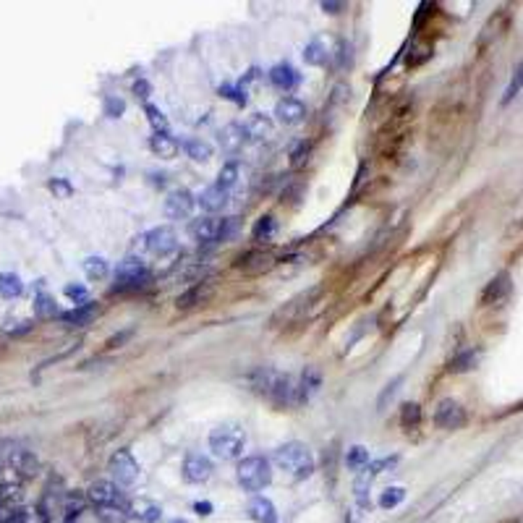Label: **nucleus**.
Returning <instances> with one entry per match:
<instances>
[{
  "label": "nucleus",
  "instance_id": "1",
  "mask_svg": "<svg viewBox=\"0 0 523 523\" xmlns=\"http://www.w3.org/2000/svg\"><path fill=\"white\" fill-rule=\"evenodd\" d=\"M249 382L262 398H267V401H270L273 405H277V408L296 405V382L291 374L262 367V369L251 371Z\"/></svg>",
  "mask_w": 523,
  "mask_h": 523
},
{
  "label": "nucleus",
  "instance_id": "2",
  "mask_svg": "<svg viewBox=\"0 0 523 523\" xmlns=\"http://www.w3.org/2000/svg\"><path fill=\"white\" fill-rule=\"evenodd\" d=\"M275 466L280 471H285L288 476L293 479H309L316 469V460L312 456L309 445L298 442V440H291L275 450Z\"/></svg>",
  "mask_w": 523,
  "mask_h": 523
},
{
  "label": "nucleus",
  "instance_id": "3",
  "mask_svg": "<svg viewBox=\"0 0 523 523\" xmlns=\"http://www.w3.org/2000/svg\"><path fill=\"white\" fill-rule=\"evenodd\" d=\"M246 447V435L239 424H220L209 432V450L220 460H236Z\"/></svg>",
  "mask_w": 523,
  "mask_h": 523
},
{
  "label": "nucleus",
  "instance_id": "4",
  "mask_svg": "<svg viewBox=\"0 0 523 523\" xmlns=\"http://www.w3.org/2000/svg\"><path fill=\"white\" fill-rule=\"evenodd\" d=\"M273 481V466L264 456H249L239 463V484L246 492H259L270 487Z\"/></svg>",
  "mask_w": 523,
  "mask_h": 523
},
{
  "label": "nucleus",
  "instance_id": "5",
  "mask_svg": "<svg viewBox=\"0 0 523 523\" xmlns=\"http://www.w3.org/2000/svg\"><path fill=\"white\" fill-rule=\"evenodd\" d=\"M115 280H118L115 291H139V288H144L152 280V275H150V270H147V264L142 259L129 257V259H123L118 264Z\"/></svg>",
  "mask_w": 523,
  "mask_h": 523
},
{
  "label": "nucleus",
  "instance_id": "6",
  "mask_svg": "<svg viewBox=\"0 0 523 523\" xmlns=\"http://www.w3.org/2000/svg\"><path fill=\"white\" fill-rule=\"evenodd\" d=\"M322 293V288L319 285H314V288H309V291H304V293H298L296 298H291L285 306H280L277 312H275L273 316V325H293V322H298L301 316L314 306L316 296Z\"/></svg>",
  "mask_w": 523,
  "mask_h": 523
},
{
  "label": "nucleus",
  "instance_id": "7",
  "mask_svg": "<svg viewBox=\"0 0 523 523\" xmlns=\"http://www.w3.org/2000/svg\"><path fill=\"white\" fill-rule=\"evenodd\" d=\"M230 230H233V220L220 218H202L188 225V233L196 243H215V241L228 239Z\"/></svg>",
  "mask_w": 523,
  "mask_h": 523
},
{
  "label": "nucleus",
  "instance_id": "8",
  "mask_svg": "<svg viewBox=\"0 0 523 523\" xmlns=\"http://www.w3.org/2000/svg\"><path fill=\"white\" fill-rule=\"evenodd\" d=\"M87 500L99 510H123L129 505L123 492L118 490V484H113V481H95L87 490Z\"/></svg>",
  "mask_w": 523,
  "mask_h": 523
},
{
  "label": "nucleus",
  "instance_id": "9",
  "mask_svg": "<svg viewBox=\"0 0 523 523\" xmlns=\"http://www.w3.org/2000/svg\"><path fill=\"white\" fill-rule=\"evenodd\" d=\"M108 471L118 487H134L136 479H139V463L134 460V456H131L129 450L113 453L108 463Z\"/></svg>",
  "mask_w": 523,
  "mask_h": 523
},
{
  "label": "nucleus",
  "instance_id": "10",
  "mask_svg": "<svg viewBox=\"0 0 523 523\" xmlns=\"http://www.w3.org/2000/svg\"><path fill=\"white\" fill-rule=\"evenodd\" d=\"M144 249L154 254V257H170L175 249H178V236L170 225H160V228H152L150 233H144Z\"/></svg>",
  "mask_w": 523,
  "mask_h": 523
},
{
  "label": "nucleus",
  "instance_id": "11",
  "mask_svg": "<svg viewBox=\"0 0 523 523\" xmlns=\"http://www.w3.org/2000/svg\"><path fill=\"white\" fill-rule=\"evenodd\" d=\"M275 264H277V259H275L273 251H267V249L243 251L239 257V262H236V267H239L243 275H264V273H270Z\"/></svg>",
  "mask_w": 523,
  "mask_h": 523
},
{
  "label": "nucleus",
  "instance_id": "12",
  "mask_svg": "<svg viewBox=\"0 0 523 523\" xmlns=\"http://www.w3.org/2000/svg\"><path fill=\"white\" fill-rule=\"evenodd\" d=\"M435 424L440 426V429H460V426L466 424V411H463V405L458 403V401H453V398L440 401L435 411Z\"/></svg>",
  "mask_w": 523,
  "mask_h": 523
},
{
  "label": "nucleus",
  "instance_id": "13",
  "mask_svg": "<svg viewBox=\"0 0 523 523\" xmlns=\"http://www.w3.org/2000/svg\"><path fill=\"white\" fill-rule=\"evenodd\" d=\"M194 204L196 199L191 196L188 188H175V191H170V194L165 196V215L170 220H186L191 218Z\"/></svg>",
  "mask_w": 523,
  "mask_h": 523
},
{
  "label": "nucleus",
  "instance_id": "14",
  "mask_svg": "<svg viewBox=\"0 0 523 523\" xmlns=\"http://www.w3.org/2000/svg\"><path fill=\"white\" fill-rule=\"evenodd\" d=\"M510 291H513L510 275L508 273L494 275L490 283L484 285V291H481V296H479V304L481 306H500L502 301L510 296Z\"/></svg>",
  "mask_w": 523,
  "mask_h": 523
},
{
  "label": "nucleus",
  "instance_id": "15",
  "mask_svg": "<svg viewBox=\"0 0 523 523\" xmlns=\"http://www.w3.org/2000/svg\"><path fill=\"white\" fill-rule=\"evenodd\" d=\"M212 476V460L199 453H188L184 460V479L188 484H202Z\"/></svg>",
  "mask_w": 523,
  "mask_h": 523
},
{
  "label": "nucleus",
  "instance_id": "16",
  "mask_svg": "<svg viewBox=\"0 0 523 523\" xmlns=\"http://www.w3.org/2000/svg\"><path fill=\"white\" fill-rule=\"evenodd\" d=\"M126 515L139 523H157L163 518V508L154 500L139 497V500H131L129 505H126Z\"/></svg>",
  "mask_w": 523,
  "mask_h": 523
},
{
  "label": "nucleus",
  "instance_id": "17",
  "mask_svg": "<svg viewBox=\"0 0 523 523\" xmlns=\"http://www.w3.org/2000/svg\"><path fill=\"white\" fill-rule=\"evenodd\" d=\"M243 129V136L249 139V142H264V139H270L275 131V123L270 115H262V113H254V115H249L246 118V123L241 126Z\"/></svg>",
  "mask_w": 523,
  "mask_h": 523
},
{
  "label": "nucleus",
  "instance_id": "18",
  "mask_svg": "<svg viewBox=\"0 0 523 523\" xmlns=\"http://www.w3.org/2000/svg\"><path fill=\"white\" fill-rule=\"evenodd\" d=\"M319 385H322V371L316 369V367H306V369L301 371L298 382H296V405L306 403V401L319 390Z\"/></svg>",
  "mask_w": 523,
  "mask_h": 523
},
{
  "label": "nucleus",
  "instance_id": "19",
  "mask_svg": "<svg viewBox=\"0 0 523 523\" xmlns=\"http://www.w3.org/2000/svg\"><path fill=\"white\" fill-rule=\"evenodd\" d=\"M306 115V108L301 99H293V97H285L280 99L277 105H275V118L280 120L283 126H296V123H301Z\"/></svg>",
  "mask_w": 523,
  "mask_h": 523
},
{
  "label": "nucleus",
  "instance_id": "20",
  "mask_svg": "<svg viewBox=\"0 0 523 523\" xmlns=\"http://www.w3.org/2000/svg\"><path fill=\"white\" fill-rule=\"evenodd\" d=\"M270 81H273L275 89H280V92H291V89L298 87V71H296L293 65L288 63H277L270 68Z\"/></svg>",
  "mask_w": 523,
  "mask_h": 523
},
{
  "label": "nucleus",
  "instance_id": "21",
  "mask_svg": "<svg viewBox=\"0 0 523 523\" xmlns=\"http://www.w3.org/2000/svg\"><path fill=\"white\" fill-rule=\"evenodd\" d=\"M209 296H212V283H194L186 293H181L178 298H175V306L178 309H191V306H199L204 304V301H209Z\"/></svg>",
  "mask_w": 523,
  "mask_h": 523
},
{
  "label": "nucleus",
  "instance_id": "22",
  "mask_svg": "<svg viewBox=\"0 0 523 523\" xmlns=\"http://www.w3.org/2000/svg\"><path fill=\"white\" fill-rule=\"evenodd\" d=\"M332 53H335V50L330 47V40H327V37H314V40L304 47V61L309 65H325Z\"/></svg>",
  "mask_w": 523,
  "mask_h": 523
},
{
  "label": "nucleus",
  "instance_id": "23",
  "mask_svg": "<svg viewBox=\"0 0 523 523\" xmlns=\"http://www.w3.org/2000/svg\"><path fill=\"white\" fill-rule=\"evenodd\" d=\"M196 202L202 204V209H207V212H220V209L228 204V191L215 184V186H209V188H204Z\"/></svg>",
  "mask_w": 523,
  "mask_h": 523
},
{
  "label": "nucleus",
  "instance_id": "24",
  "mask_svg": "<svg viewBox=\"0 0 523 523\" xmlns=\"http://www.w3.org/2000/svg\"><path fill=\"white\" fill-rule=\"evenodd\" d=\"M249 515L257 523H277V510L267 497H254L249 505Z\"/></svg>",
  "mask_w": 523,
  "mask_h": 523
},
{
  "label": "nucleus",
  "instance_id": "25",
  "mask_svg": "<svg viewBox=\"0 0 523 523\" xmlns=\"http://www.w3.org/2000/svg\"><path fill=\"white\" fill-rule=\"evenodd\" d=\"M97 312H99L97 304L87 301V304H81V306H77V309H71V312H65L63 322H68V325H74V327H84L97 316Z\"/></svg>",
  "mask_w": 523,
  "mask_h": 523
},
{
  "label": "nucleus",
  "instance_id": "26",
  "mask_svg": "<svg viewBox=\"0 0 523 523\" xmlns=\"http://www.w3.org/2000/svg\"><path fill=\"white\" fill-rule=\"evenodd\" d=\"M243 142H246V136H243V129H241L239 123H230V126H225V129L220 131V147L225 152H239L241 147H243Z\"/></svg>",
  "mask_w": 523,
  "mask_h": 523
},
{
  "label": "nucleus",
  "instance_id": "27",
  "mask_svg": "<svg viewBox=\"0 0 523 523\" xmlns=\"http://www.w3.org/2000/svg\"><path fill=\"white\" fill-rule=\"evenodd\" d=\"M150 147H152V152L157 154V157H163V160H170V157L178 154V142H175L170 134H154L152 139H150Z\"/></svg>",
  "mask_w": 523,
  "mask_h": 523
},
{
  "label": "nucleus",
  "instance_id": "28",
  "mask_svg": "<svg viewBox=\"0 0 523 523\" xmlns=\"http://www.w3.org/2000/svg\"><path fill=\"white\" fill-rule=\"evenodd\" d=\"M24 293V283L19 275L0 273V296L3 298H19Z\"/></svg>",
  "mask_w": 523,
  "mask_h": 523
},
{
  "label": "nucleus",
  "instance_id": "29",
  "mask_svg": "<svg viewBox=\"0 0 523 523\" xmlns=\"http://www.w3.org/2000/svg\"><path fill=\"white\" fill-rule=\"evenodd\" d=\"M275 230H277V223H275L273 215H262V218L254 223V228H251V239L254 241H273Z\"/></svg>",
  "mask_w": 523,
  "mask_h": 523
},
{
  "label": "nucleus",
  "instance_id": "30",
  "mask_svg": "<svg viewBox=\"0 0 523 523\" xmlns=\"http://www.w3.org/2000/svg\"><path fill=\"white\" fill-rule=\"evenodd\" d=\"M346 466L353 471H364L369 466V450L364 445L348 447V453H346Z\"/></svg>",
  "mask_w": 523,
  "mask_h": 523
},
{
  "label": "nucleus",
  "instance_id": "31",
  "mask_svg": "<svg viewBox=\"0 0 523 523\" xmlns=\"http://www.w3.org/2000/svg\"><path fill=\"white\" fill-rule=\"evenodd\" d=\"M419 424H421V408H419V403H403V408H401V426H403L405 432H414V429H419Z\"/></svg>",
  "mask_w": 523,
  "mask_h": 523
},
{
  "label": "nucleus",
  "instance_id": "32",
  "mask_svg": "<svg viewBox=\"0 0 523 523\" xmlns=\"http://www.w3.org/2000/svg\"><path fill=\"white\" fill-rule=\"evenodd\" d=\"M184 150L196 163H207L209 157H212V147H209L207 142H202V139H188V142L184 144Z\"/></svg>",
  "mask_w": 523,
  "mask_h": 523
},
{
  "label": "nucleus",
  "instance_id": "33",
  "mask_svg": "<svg viewBox=\"0 0 523 523\" xmlns=\"http://www.w3.org/2000/svg\"><path fill=\"white\" fill-rule=\"evenodd\" d=\"M34 314L40 316V319H53V316H58V304H55L53 296H47V293L37 296V298H34Z\"/></svg>",
  "mask_w": 523,
  "mask_h": 523
},
{
  "label": "nucleus",
  "instance_id": "34",
  "mask_svg": "<svg viewBox=\"0 0 523 523\" xmlns=\"http://www.w3.org/2000/svg\"><path fill=\"white\" fill-rule=\"evenodd\" d=\"M87 494H81V492H68L65 494V505H63V510H65V518L68 521H74V515H79V513L87 508Z\"/></svg>",
  "mask_w": 523,
  "mask_h": 523
},
{
  "label": "nucleus",
  "instance_id": "35",
  "mask_svg": "<svg viewBox=\"0 0 523 523\" xmlns=\"http://www.w3.org/2000/svg\"><path fill=\"white\" fill-rule=\"evenodd\" d=\"M84 273H87L89 280H102V277H108L110 267L102 257H89V259H84Z\"/></svg>",
  "mask_w": 523,
  "mask_h": 523
},
{
  "label": "nucleus",
  "instance_id": "36",
  "mask_svg": "<svg viewBox=\"0 0 523 523\" xmlns=\"http://www.w3.org/2000/svg\"><path fill=\"white\" fill-rule=\"evenodd\" d=\"M403 500H405L403 487H387V490L380 494V508L382 510H392V508H398Z\"/></svg>",
  "mask_w": 523,
  "mask_h": 523
},
{
  "label": "nucleus",
  "instance_id": "37",
  "mask_svg": "<svg viewBox=\"0 0 523 523\" xmlns=\"http://www.w3.org/2000/svg\"><path fill=\"white\" fill-rule=\"evenodd\" d=\"M521 89H523V61L515 65V71H513L510 84H508V89H505V97H502V105H510L513 99L518 97V92H521Z\"/></svg>",
  "mask_w": 523,
  "mask_h": 523
},
{
  "label": "nucleus",
  "instance_id": "38",
  "mask_svg": "<svg viewBox=\"0 0 523 523\" xmlns=\"http://www.w3.org/2000/svg\"><path fill=\"white\" fill-rule=\"evenodd\" d=\"M236 181H239V165H236V163L223 165V170H220V175H218V186H220V188L230 191V188L236 186Z\"/></svg>",
  "mask_w": 523,
  "mask_h": 523
},
{
  "label": "nucleus",
  "instance_id": "39",
  "mask_svg": "<svg viewBox=\"0 0 523 523\" xmlns=\"http://www.w3.org/2000/svg\"><path fill=\"white\" fill-rule=\"evenodd\" d=\"M476 364V351H463L450 361V371H469Z\"/></svg>",
  "mask_w": 523,
  "mask_h": 523
},
{
  "label": "nucleus",
  "instance_id": "40",
  "mask_svg": "<svg viewBox=\"0 0 523 523\" xmlns=\"http://www.w3.org/2000/svg\"><path fill=\"white\" fill-rule=\"evenodd\" d=\"M147 118L152 123L154 134H168V120H165L163 110L154 108V105H147Z\"/></svg>",
  "mask_w": 523,
  "mask_h": 523
},
{
  "label": "nucleus",
  "instance_id": "41",
  "mask_svg": "<svg viewBox=\"0 0 523 523\" xmlns=\"http://www.w3.org/2000/svg\"><path fill=\"white\" fill-rule=\"evenodd\" d=\"M432 55V45H414L408 53V65H421Z\"/></svg>",
  "mask_w": 523,
  "mask_h": 523
},
{
  "label": "nucleus",
  "instance_id": "42",
  "mask_svg": "<svg viewBox=\"0 0 523 523\" xmlns=\"http://www.w3.org/2000/svg\"><path fill=\"white\" fill-rule=\"evenodd\" d=\"M65 296H68V298H74V301H77V306L87 304V301H89L87 288H84V285H65Z\"/></svg>",
  "mask_w": 523,
  "mask_h": 523
},
{
  "label": "nucleus",
  "instance_id": "43",
  "mask_svg": "<svg viewBox=\"0 0 523 523\" xmlns=\"http://www.w3.org/2000/svg\"><path fill=\"white\" fill-rule=\"evenodd\" d=\"M123 110H126L123 99H118V97H108V99H105V115H110V118H118Z\"/></svg>",
  "mask_w": 523,
  "mask_h": 523
},
{
  "label": "nucleus",
  "instance_id": "44",
  "mask_svg": "<svg viewBox=\"0 0 523 523\" xmlns=\"http://www.w3.org/2000/svg\"><path fill=\"white\" fill-rule=\"evenodd\" d=\"M16 515H19V510L11 502L0 500V523H16Z\"/></svg>",
  "mask_w": 523,
  "mask_h": 523
},
{
  "label": "nucleus",
  "instance_id": "45",
  "mask_svg": "<svg viewBox=\"0 0 523 523\" xmlns=\"http://www.w3.org/2000/svg\"><path fill=\"white\" fill-rule=\"evenodd\" d=\"M306 154H309V144L301 142V144H298V150H296V152L291 154V157H293V160H291V165H293V168H298V165H301V163L306 160Z\"/></svg>",
  "mask_w": 523,
  "mask_h": 523
},
{
  "label": "nucleus",
  "instance_id": "46",
  "mask_svg": "<svg viewBox=\"0 0 523 523\" xmlns=\"http://www.w3.org/2000/svg\"><path fill=\"white\" fill-rule=\"evenodd\" d=\"M134 95H136V97H147V95H150V84H147L144 79H139V81L134 84Z\"/></svg>",
  "mask_w": 523,
  "mask_h": 523
},
{
  "label": "nucleus",
  "instance_id": "47",
  "mask_svg": "<svg viewBox=\"0 0 523 523\" xmlns=\"http://www.w3.org/2000/svg\"><path fill=\"white\" fill-rule=\"evenodd\" d=\"M343 8H346V3H332V0H330V3H327V0L322 3V11L325 13H340Z\"/></svg>",
  "mask_w": 523,
  "mask_h": 523
},
{
  "label": "nucleus",
  "instance_id": "48",
  "mask_svg": "<svg viewBox=\"0 0 523 523\" xmlns=\"http://www.w3.org/2000/svg\"><path fill=\"white\" fill-rule=\"evenodd\" d=\"M194 510L199 513V515H209V513H212V505H209V502H194Z\"/></svg>",
  "mask_w": 523,
  "mask_h": 523
},
{
  "label": "nucleus",
  "instance_id": "49",
  "mask_svg": "<svg viewBox=\"0 0 523 523\" xmlns=\"http://www.w3.org/2000/svg\"><path fill=\"white\" fill-rule=\"evenodd\" d=\"M170 523H188V521H181V518H175V521H170Z\"/></svg>",
  "mask_w": 523,
  "mask_h": 523
},
{
  "label": "nucleus",
  "instance_id": "50",
  "mask_svg": "<svg viewBox=\"0 0 523 523\" xmlns=\"http://www.w3.org/2000/svg\"><path fill=\"white\" fill-rule=\"evenodd\" d=\"M65 523H71V521H65Z\"/></svg>",
  "mask_w": 523,
  "mask_h": 523
}]
</instances>
